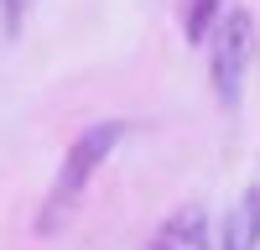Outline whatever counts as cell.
<instances>
[{"mask_svg":"<svg viewBox=\"0 0 260 250\" xmlns=\"http://www.w3.org/2000/svg\"><path fill=\"white\" fill-rule=\"evenodd\" d=\"M224 0H187V37L192 42H208V26H213V16H219Z\"/></svg>","mask_w":260,"mask_h":250,"instance_id":"cell-5","label":"cell"},{"mask_svg":"<svg viewBox=\"0 0 260 250\" xmlns=\"http://www.w3.org/2000/svg\"><path fill=\"white\" fill-rule=\"evenodd\" d=\"M120 136H125V125H120V120H104V125H89V131H83V136L68 146V157H62V167H57V182H52L47 203H42V219H37L42 235H57V229L68 224L73 203L83 198L89 177L99 172V162L115 151V141H120Z\"/></svg>","mask_w":260,"mask_h":250,"instance_id":"cell-1","label":"cell"},{"mask_svg":"<svg viewBox=\"0 0 260 250\" xmlns=\"http://www.w3.org/2000/svg\"><path fill=\"white\" fill-rule=\"evenodd\" d=\"M26 11H31V0H0V16H6V32L11 37L26 26Z\"/></svg>","mask_w":260,"mask_h":250,"instance_id":"cell-6","label":"cell"},{"mask_svg":"<svg viewBox=\"0 0 260 250\" xmlns=\"http://www.w3.org/2000/svg\"><path fill=\"white\" fill-rule=\"evenodd\" d=\"M208 47H213V89H219L224 104H234V99H240V83H245V68H250V47H255L250 11L229 6L219 16V26H213Z\"/></svg>","mask_w":260,"mask_h":250,"instance_id":"cell-2","label":"cell"},{"mask_svg":"<svg viewBox=\"0 0 260 250\" xmlns=\"http://www.w3.org/2000/svg\"><path fill=\"white\" fill-rule=\"evenodd\" d=\"M224 250H260V188L234 203V214L224 224Z\"/></svg>","mask_w":260,"mask_h":250,"instance_id":"cell-4","label":"cell"},{"mask_svg":"<svg viewBox=\"0 0 260 250\" xmlns=\"http://www.w3.org/2000/svg\"><path fill=\"white\" fill-rule=\"evenodd\" d=\"M146 250H208V214L203 208H177V214L151 235Z\"/></svg>","mask_w":260,"mask_h":250,"instance_id":"cell-3","label":"cell"}]
</instances>
